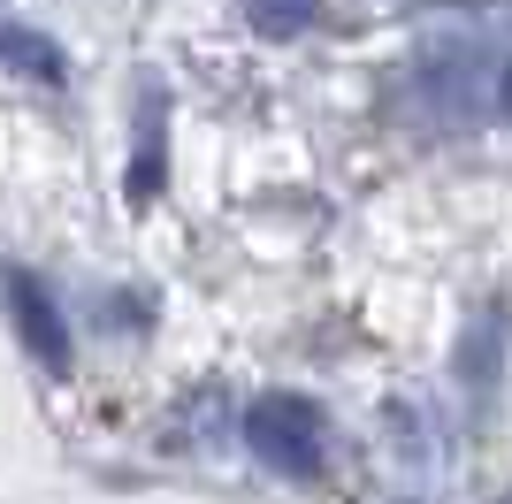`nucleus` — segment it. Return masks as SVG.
<instances>
[{
	"mask_svg": "<svg viewBox=\"0 0 512 504\" xmlns=\"http://www.w3.org/2000/svg\"><path fill=\"white\" fill-rule=\"evenodd\" d=\"M253 23L268 31V39H291V31L314 23V0H253Z\"/></svg>",
	"mask_w": 512,
	"mask_h": 504,
	"instance_id": "nucleus-6",
	"label": "nucleus"
},
{
	"mask_svg": "<svg viewBox=\"0 0 512 504\" xmlns=\"http://www.w3.org/2000/svg\"><path fill=\"white\" fill-rule=\"evenodd\" d=\"M245 443H253L268 466H283V474H321V466H329V420H321V405L299 398V390H268V398L245 413Z\"/></svg>",
	"mask_w": 512,
	"mask_h": 504,
	"instance_id": "nucleus-1",
	"label": "nucleus"
},
{
	"mask_svg": "<svg viewBox=\"0 0 512 504\" xmlns=\"http://www.w3.org/2000/svg\"><path fill=\"white\" fill-rule=\"evenodd\" d=\"M497 344H505L497 314L467 329V344H459V375H467V390H490V382H497Z\"/></svg>",
	"mask_w": 512,
	"mask_h": 504,
	"instance_id": "nucleus-4",
	"label": "nucleus"
},
{
	"mask_svg": "<svg viewBox=\"0 0 512 504\" xmlns=\"http://www.w3.org/2000/svg\"><path fill=\"white\" fill-rule=\"evenodd\" d=\"M161 191V92H146V153L130 168V199H153Z\"/></svg>",
	"mask_w": 512,
	"mask_h": 504,
	"instance_id": "nucleus-5",
	"label": "nucleus"
},
{
	"mask_svg": "<svg viewBox=\"0 0 512 504\" xmlns=\"http://www.w3.org/2000/svg\"><path fill=\"white\" fill-rule=\"evenodd\" d=\"M0 69H23L31 84H62L69 77L62 46L39 39V31H23V23H0Z\"/></svg>",
	"mask_w": 512,
	"mask_h": 504,
	"instance_id": "nucleus-3",
	"label": "nucleus"
},
{
	"mask_svg": "<svg viewBox=\"0 0 512 504\" xmlns=\"http://www.w3.org/2000/svg\"><path fill=\"white\" fill-rule=\"evenodd\" d=\"M0 306H8V321H16V336H23V352L39 359L46 375H69V321H62V306H54V291H46L31 268H0Z\"/></svg>",
	"mask_w": 512,
	"mask_h": 504,
	"instance_id": "nucleus-2",
	"label": "nucleus"
},
{
	"mask_svg": "<svg viewBox=\"0 0 512 504\" xmlns=\"http://www.w3.org/2000/svg\"><path fill=\"white\" fill-rule=\"evenodd\" d=\"M497 100H505V115H512V69H505V84H497Z\"/></svg>",
	"mask_w": 512,
	"mask_h": 504,
	"instance_id": "nucleus-7",
	"label": "nucleus"
}]
</instances>
